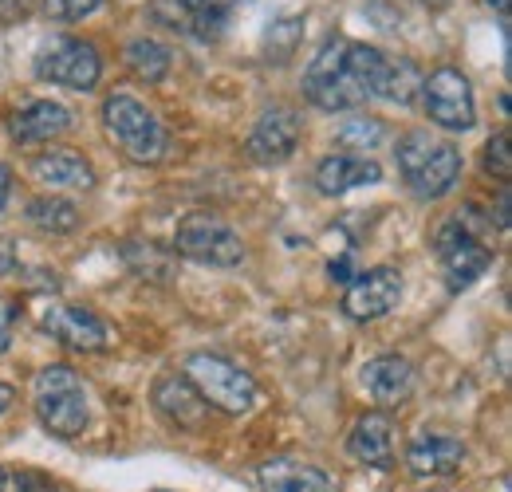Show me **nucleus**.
<instances>
[{
  "instance_id": "f257e3e1",
  "label": "nucleus",
  "mask_w": 512,
  "mask_h": 492,
  "mask_svg": "<svg viewBox=\"0 0 512 492\" xmlns=\"http://www.w3.org/2000/svg\"><path fill=\"white\" fill-rule=\"evenodd\" d=\"M379 63V48L335 36L327 40L316 60L304 71V95L308 103H316L320 111H359L371 99V75Z\"/></svg>"
},
{
  "instance_id": "f03ea898",
  "label": "nucleus",
  "mask_w": 512,
  "mask_h": 492,
  "mask_svg": "<svg viewBox=\"0 0 512 492\" xmlns=\"http://www.w3.org/2000/svg\"><path fill=\"white\" fill-rule=\"evenodd\" d=\"M394 158H398V170H402L406 185L418 197H426V201L446 197L449 189L457 185V178H461V154H457V146L446 142V138H430L426 130L402 134L398 146H394Z\"/></svg>"
},
{
  "instance_id": "7ed1b4c3",
  "label": "nucleus",
  "mask_w": 512,
  "mask_h": 492,
  "mask_svg": "<svg viewBox=\"0 0 512 492\" xmlns=\"http://www.w3.org/2000/svg\"><path fill=\"white\" fill-rule=\"evenodd\" d=\"M32 402H36V418L52 437H79L87 430V394L79 374L64 363H52L36 374L32 382Z\"/></svg>"
},
{
  "instance_id": "20e7f679",
  "label": "nucleus",
  "mask_w": 512,
  "mask_h": 492,
  "mask_svg": "<svg viewBox=\"0 0 512 492\" xmlns=\"http://www.w3.org/2000/svg\"><path fill=\"white\" fill-rule=\"evenodd\" d=\"M103 126H107V134L119 142V150L127 154L130 162L154 166V162L166 158V146H170L166 126L158 123V115L142 99H134L127 91H119V95H111L103 103Z\"/></svg>"
},
{
  "instance_id": "39448f33",
  "label": "nucleus",
  "mask_w": 512,
  "mask_h": 492,
  "mask_svg": "<svg viewBox=\"0 0 512 492\" xmlns=\"http://www.w3.org/2000/svg\"><path fill=\"white\" fill-rule=\"evenodd\" d=\"M186 378L205 398V406H213L221 414H249L260 398V386L249 370H241L221 355H209V351H197L186 359Z\"/></svg>"
},
{
  "instance_id": "423d86ee",
  "label": "nucleus",
  "mask_w": 512,
  "mask_h": 492,
  "mask_svg": "<svg viewBox=\"0 0 512 492\" xmlns=\"http://www.w3.org/2000/svg\"><path fill=\"white\" fill-rule=\"evenodd\" d=\"M174 252L193 260V264L237 268V264L245 260V241H241L237 229H229L221 217L190 213V217H182L178 229H174Z\"/></svg>"
},
{
  "instance_id": "0eeeda50",
  "label": "nucleus",
  "mask_w": 512,
  "mask_h": 492,
  "mask_svg": "<svg viewBox=\"0 0 512 492\" xmlns=\"http://www.w3.org/2000/svg\"><path fill=\"white\" fill-rule=\"evenodd\" d=\"M422 107L430 115V123L442 130H469L477 123V103H473V87L465 79V71L457 67H438L422 79Z\"/></svg>"
},
{
  "instance_id": "6e6552de",
  "label": "nucleus",
  "mask_w": 512,
  "mask_h": 492,
  "mask_svg": "<svg viewBox=\"0 0 512 492\" xmlns=\"http://www.w3.org/2000/svg\"><path fill=\"white\" fill-rule=\"evenodd\" d=\"M36 75L44 83L67 87V91H95V83L103 75V63H99V52L87 40L64 36V40H52V44L40 48Z\"/></svg>"
},
{
  "instance_id": "1a4fd4ad",
  "label": "nucleus",
  "mask_w": 512,
  "mask_h": 492,
  "mask_svg": "<svg viewBox=\"0 0 512 492\" xmlns=\"http://www.w3.org/2000/svg\"><path fill=\"white\" fill-rule=\"evenodd\" d=\"M434 252H438V260H442V276H446L449 292L473 288V284L489 272V264H493V252L481 245L461 221H446V225L438 229Z\"/></svg>"
},
{
  "instance_id": "9d476101",
  "label": "nucleus",
  "mask_w": 512,
  "mask_h": 492,
  "mask_svg": "<svg viewBox=\"0 0 512 492\" xmlns=\"http://www.w3.org/2000/svg\"><path fill=\"white\" fill-rule=\"evenodd\" d=\"M233 4L237 0H154L150 16L170 32H182L193 40H217L229 24Z\"/></svg>"
},
{
  "instance_id": "9b49d317",
  "label": "nucleus",
  "mask_w": 512,
  "mask_h": 492,
  "mask_svg": "<svg viewBox=\"0 0 512 492\" xmlns=\"http://www.w3.org/2000/svg\"><path fill=\"white\" fill-rule=\"evenodd\" d=\"M300 138H304V119L292 111V107H268L264 115H260V123L253 126V134H249V142H245V154L260 162V166H280V162H288L292 154H296V146H300Z\"/></svg>"
},
{
  "instance_id": "f8f14e48",
  "label": "nucleus",
  "mask_w": 512,
  "mask_h": 492,
  "mask_svg": "<svg viewBox=\"0 0 512 492\" xmlns=\"http://www.w3.org/2000/svg\"><path fill=\"white\" fill-rule=\"evenodd\" d=\"M40 327L71 351H107L111 343V327L95 311L75 308V304H48L40 315Z\"/></svg>"
},
{
  "instance_id": "ddd939ff",
  "label": "nucleus",
  "mask_w": 512,
  "mask_h": 492,
  "mask_svg": "<svg viewBox=\"0 0 512 492\" xmlns=\"http://www.w3.org/2000/svg\"><path fill=\"white\" fill-rule=\"evenodd\" d=\"M398 300H402V276L394 268H371L359 280H351L343 296V311L359 323H371V319L390 315L398 308Z\"/></svg>"
},
{
  "instance_id": "4468645a",
  "label": "nucleus",
  "mask_w": 512,
  "mask_h": 492,
  "mask_svg": "<svg viewBox=\"0 0 512 492\" xmlns=\"http://www.w3.org/2000/svg\"><path fill=\"white\" fill-rule=\"evenodd\" d=\"M154 406L178 426V430H205V418H209V406L205 398L193 390V382L186 374H162L154 382Z\"/></svg>"
},
{
  "instance_id": "2eb2a0df",
  "label": "nucleus",
  "mask_w": 512,
  "mask_h": 492,
  "mask_svg": "<svg viewBox=\"0 0 512 492\" xmlns=\"http://www.w3.org/2000/svg\"><path fill=\"white\" fill-rule=\"evenodd\" d=\"M260 492H339L335 477L323 473L320 465L296 461V457H272L256 469Z\"/></svg>"
},
{
  "instance_id": "dca6fc26",
  "label": "nucleus",
  "mask_w": 512,
  "mask_h": 492,
  "mask_svg": "<svg viewBox=\"0 0 512 492\" xmlns=\"http://www.w3.org/2000/svg\"><path fill=\"white\" fill-rule=\"evenodd\" d=\"M67 126H71V107L56 103V99H32V103H24L8 115V134L24 146L52 142V138L64 134Z\"/></svg>"
},
{
  "instance_id": "f3484780",
  "label": "nucleus",
  "mask_w": 512,
  "mask_h": 492,
  "mask_svg": "<svg viewBox=\"0 0 512 492\" xmlns=\"http://www.w3.org/2000/svg\"><path fill=\"white\" fill-rule=\"evenodd\" d=\"M383 182V166L367 154H331L316 166V189L323 197H343L359 185Z\"/></svg>"
},
{
  "instance_id": "a211bd4d",
  "label": "nucleus",
  "mask_w": 512,
  "mask_h": 492,
  "mask_svg": "<svg viewBox=\"0 0 512 492\" xmlns=\"http://www.w3.org/2000/svg\"><path fill=\"white\" fill-rule=\"evenodd\" d=\"M406 465L414 477H449L465 465V445L449 433H422L406 449Z\"/></svg>"
},
{
  "instance_id": "6ab92c4d",
  "label": "nucleus",
  "mask_w": 512,
  "mask_h": 492,
  "mask_svg": "<svg viewBox=\"0 0 512 492\" xmlns=\"http://www.w3.org/2000/svg\"><path fill=\"white\" fill-rule=\"evenodd\" d=\"M363 386L379 406H402L414 390V367L402 355H379L363 367Z\"/></svg>"
},
{
  "instance_id": "aec40b11",
  "label": "nucleus",
  "mask_w": 512,
  "mask_h": 492,
  "mask_svg": "<svg viewBox=\"0 0 512 492\" xmlns=\"http://www.w3.org/2000/svg\"><path fill=\"white\" fill-rule=\"evenodd\" d=\"M347 453L371 469H390L394 465V430L386 414H363L347 437Z\"/></svg>"
},
{
  "instance_id": "412c9836",
  "label": "nucleus",
  "mask_w": 512,
  "mask_h": 492,
  "mask_svg": "<svg viewBox=\"0 0 512 492\" xmlns=\"http://www.w3.org/2000/svg\"><path fill=\"white\" fill-rule=\"evenodd\" d=\"M422 71L414 67V60H394L379 52L375 75H371V99H386V103H414V95H422Z\"/></svg>"
},
{
  "instance_id": "4be33fe9",
  "label": "nucleus",
  "mask_w": 512,
  "mask_h": 492,
  "mask_svg": "<svg viewBox=\"0 0 512 492\" xmlns=\"http://www.w3.org/2000/svg\"><path fill=\"white\" fill-rule=\"evenodd\" d=\"M32 174L52 189H91L95 185L91 162L75 150H64V146H52L40 158H32Z\"/></svg>"
},
{
  "instance_id": "5701e85b",
  "label": "nucleus",
  "mask_w": 512,
  "mask_h": 492,
  "mask_svg": "<svg viewBox=\"0 0 512 492\" xmlns=\"http://www.w3.org/2000/svg\"><path fill=\"white\" fill-rule=\"evenodd\" d=\"M170 63H174L170 48L158 44V40H150V36H138V40L127 44V67L142 83H162L170 75Z\"/></svg>"
},
{
  "instance_id": "b1692460",
  "label": "nucleus",
  "mask_w": 512,
  "mask_h": 492,
  "mask_svg": "<svg viewBox=\"0 0 512 492\" xmlns=\"http://www.w3.org/2000/svg\"><path fill=\"white\" fill-rule=\"evenodd\" d=\"M28 221L44 233H71L79 225V209L67 197H36L28 201Z\"/></svg>"
},
{
  "instance_id": "393cba45",
  "label": "nucleus",
  "mask_w": 512,
  "mask_h": 492,
  "mask_svg": "<svg viewBox=\"0 0 512 492\" xmlns=\"http://www.w3.org/2000/svg\"><path fill=\"white\" fill-rule=\"evenodd\" d=\"M300 40H304V20L300 16H284L268 28L264 36V60L272 63H288L300 52Z\"/></svg>"
},
{
  "instance_id": "a878e982",
  "label": "nucleus",
  "mask_w": 512,
  "mask_h": 492,
  "mask_svg": "<svg viewBox=\"0 0 512 492\" xmlns=\"http://www.w3.org/2000/svg\"><path fill=\"white\" fill-rule=\"evenodd\" d=\"M123 256H127V264L138 272V276H150V280H166L170 276V252L166 248H158L154 241H130L123 248Z\"/></svg>"
},
{
  "instance_id": "bb28decb",
  "label": "nucleus",
  "mask_w": 512,
  "mask_h": 492,
  "mask_svg": "<svg viewBox=\"0 0 512 492\" xmlns=\"http://www.w3.org/2000/svg\"><path fill=\"white\" fill-rule=\"evenodd\" d=\"M383 138H386V126L379 119H367V115H355L351 123L339 126V134H335V142L347 146V150H355V154H367V150L383 146Z\"/></svg>"
},
{
  "instance_id": "cd10ccee",
  "label": "nucleus",
  "mask_w": 512,
  "mask_h": 492,
  "mask_svg": "<svg viewBox=\"0 0 512 492\" xmlns=\"http://www.w3.org/2000/svg\"><path fill=\"white\" fill-rule=\"evenodd\" d=\"M485 170H489V174H497V178H509L512 174L509 134H505V130H501V134H493V138L485 142Z\"/></svg>"
},
{
  "instance_id": "c85d7f7f",
  "label": "nucleus",
  "mask_w": 512,
  "mask_h": 492,
  "mask_svg": "<svg viewBox=\"0 0 512 492\" xmlns=\"http://www.w3.org/2000/svg\"><path fill=\"white\" fill-rule=\"evenodd\" d=\"M99 4H103V0H44V12H48L52 20H64V24H71V20L91 16Z\"/></svg>"
},
{
  "instance_id": "c756f323",
  "label": "nucleus",
  "mask_w": 512,
  "mask_h": 492,
  "mask_svg": "<svg viewBox=\"0 0 512 492\" xmlns=\"http://www.w3.org/2000/svg\"><path fill=\"white\" fill-rule=\"evenodd\" d=\"M16 492H64V485L52 481L48 473H32V469H24V473H16Z\"/></svg>"
},
{
  "instance_id": "7c9ffc66",
  "label": "nucleus",
  "mask_w": 512,
  "mask_h": 492,
  "mask_svg": "<svg viewBox=\"0 0 512 492\" xmlns=\"http://www.w3.org/2000/svg\"><path fill=\"white\" fill-rule=\"evenodd\" d=\"M36 12V0H0V24H24Z\"/></svg>"
},
{
  "instance_id": "2f4dec72",
  "label": "nucleus",
  "mask_w": 512,
  "mask_h": 492,
  "mask_svg": "<svg viewBox=\"0 0 512 492\" xmlns=\"http://www.w3.org/2000/svg\"><path fill=\"white\" fill-rule=\"evenodd\" d=\"M327 272H331V280L347 284V280H351V256H339V260H331V264H327Z\"/></svg>"
},
{
  "instance_id": "473e14b6",
  "label": "nucleus",
  "mask_w": 512,
  "mask_h": 492,
  "mask_svg": "<svg viewBox=\"0 0 512 492\" xmlns=\"http://www.w3.org/2000/svg\"><path fill=\"white\" fill-rule=\"evenodd\" d=\"M8 343H12V315L0 308V351H4Z\"/></svg>"
},
{
  "instance_id": "72a5a7b5",
  "label": "nucleus",
  "mask_w": 512,
  "mask_h": 492,
  "mask_svg": "<svg viewBox=\"0 0 512 492\" xmlns=\"http://www.w3.org/2000/svg\"><path fill=\"white\" fill-rule=\"evenodd\" d=\"M8 193H12V170L0 162V209H4V201H8Z\"/></svg>"
},
{
  "instance_id": "f704fd0d",
  "label": "nucleus",
  "mask_w": 512,
  "mask_h": 492,
  "mask_svg": "<svg viewBox=\"0 0 512 492\" xmlns=\"http://www.w3.org/2000/svg\"><path fill=\"white\" fill-rule=\"evenodd\" d=\"M12 402H16V390H12L8 382H0V414H4V410H8Z\"/></svg>"
},
{
  "instance_id": "c9c22d12",
  "label": "nucleus",
  "mask_w": 512,
  "mask_h": 492,
  "mask_svg": "<svg viewBox=\"0 0 512 492\" xmlns=\"http://www.w3.org/2000/svg\"><path fill=\"white\" fill-rule=\"evenodd\" d=\"M418 4H426V8H449L453 0H418Z\"/></svg>"
},
{
  "instance_id": "e433bc0d",
  "label": "nucleus",
  "mask_w": 512,
  "mask_h": 492,
  "mask_svg": "<svg viewBox=\"0 0 512 492\" xmlns=\"http://www.w3.org/2000/svg\"><path fill=\"white\" fill-rule=\"evenodd\" d=\"M489 4H493V8L501 12V16H509V0H489Z\"/></svg>"
},
{
  "instance_id": "4c0bfd02",
  "label": "nucleus",
  "mask_w": 512,
  "mask_h": 492,
  "mask_svg": "<svg viewBox=\"0 0 512 492\" xmlns=\"http://www.w3.org/2000/svg\"><path fill=\"white\" fill-rule=\"evenodd\" d=\"M0 492H8V473L0 469Z\"/></svg>"
}]
</instances>
